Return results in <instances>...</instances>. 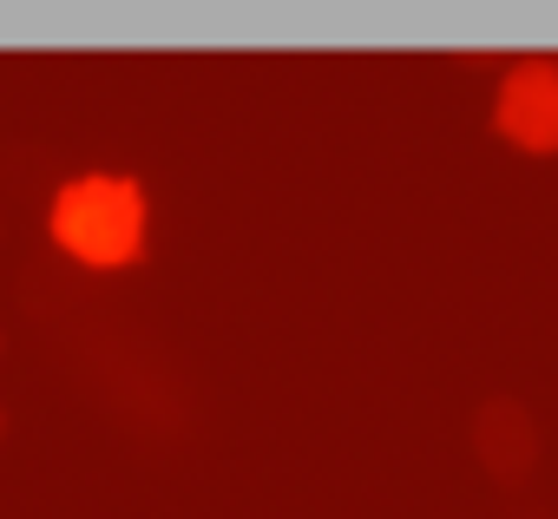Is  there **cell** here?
Returning <instances> with one entry per match:
<instances>
[{
  "label": "cell",
  "mask_w": 558,
  "mask_h": 519,
  "mask_svg": "<svg viewBox=\"0 0 558 519\" xmlns=\"http://www.w3.org/2000/svg\"><path fill=\"white\" fill-rule=\"evenodd\" d=\"M493 132L532 158H551L558 152V60L532 53V60H512L499 73V99H493Z\"/></svg>",
  "instance_id": "7a4b0ae2"
},
{
  "label": "cell",
  "mask_w": 558,
  "mask_h": 519,
  "mask_svg": "<svg viewBox=\"0 0 558 519\" xmlns=\"http://www.w3.org/2000/svg\"><path fill=\"white\" fill-rule=\"evenodd\" d=\"M53 243L86 270H125L145 256V224H151V204H145V184L138 178H119V171H80L60 184L53 210Z\"/></svg>",
  "instance_id": "6da1fadb"
},
{
  "label": "cell",
  "mask_w": 558,
  "mask_h": 519,
  "mask_svg": "<svg viewBox=\"0 0 558 519\" xmlns=\"http://www.w3.org/2000/svg\"><path fill=\"white\" fill-rule=\"evenodd\" d=\"M0 440H8V408H0Z\"/></svg>",
  "instance_id": "277c9868"
},
{
  "label": "cell",
  "mask_w": 558,
  "mask_h": 519,
  "mask_svg": "<svg viewBox=\"0 0 558 519\" xmlns=\"http://www.w3.org/2000/svg\"><path fill=\"white\" fill-rule=\"evenodd\" d=\"M0 355H8V329H0Z\"/></svg>",
  "instance_id": "5b68a950"
},
{
  "label": "cell",
  "mask_w": 558,
  "mask_h": 519,
  "mask_svg": "<svg viewBox=\"0 0 558 519\" xmlns=\"http://www.w3.org/2000/svg\"><path fill=\"white\" fill-rule=\"evenodd\" d=\"M473 454L499 486H525L538 473V421L519 395H486L473 414Z\"/></svg>",
  "instance_id": "3957f363"
}]
</instances>
